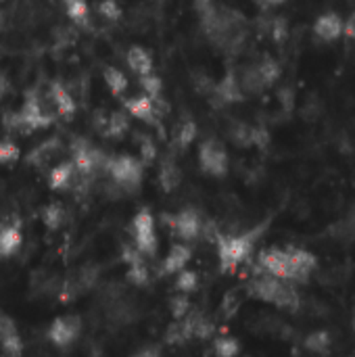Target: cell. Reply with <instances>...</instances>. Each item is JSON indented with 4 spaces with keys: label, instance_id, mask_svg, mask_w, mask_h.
<instances>
[{
    "label": "cell",
    "instance_id": "1",
    "mask_svg": "<svg viewBox=\"0 0 355 357\" xmlns=\"http://www.w3.org/2000/svg\"><path fill=\"white\" fill-rule=\"evenodd\" d=\"M316 266H318L316 255L299 247H287V249L270 247L257 255V268L262 272L291 284L308 282Z\"/></svg>",
    "mask_w": 355,
    "mask_h": 357
},
{
    "label": "cell",
    "instance_id": "2",
    "mask_svg": "<svg viewBox=\"0 0 355 357\" xmlns=\"http://www.w3.org/2000/svg\"><path fill=\"white\" fill-rule=\"evenodd\" d=\"M247 293L262 301V303H270L278 310H291L295 312L301 303L299 293L295 291V284L285 282L280 278H274L266 272L259 270V274H255L249 284H247Z\"/></svg>",
    "mask_w": 355,
    "mask_h": 357
},
{
    "label": "cell",
    "instance_id": "3",
    "mask_svg": "<svg viewBox=\"0 0 355 357\" xmlns=\"http://www.w3.org/2000/svg\"><path fill=\"white\" fill-rule=\"evenodd\" d=\"M266 224L257 226L253 230L241 232V234H228V236H218V257H220V268L224 272H232L239 266H243L249 255L255 249V243L264 234Z\"/></svg>",
    "mask_w": 355,
    "mask_h": 357
},
{
    "label": "cell",
    "instance_id": "4",
    "mask_svg": "<svg viewBox=\"0 0 355 357\" xmlns=\"http://www.w3.org/2000/svg\"><path fill=\"white\" fill-rule=\"evenodd\" d=\"M105 172L109 174V178L113 180L117 188L134 192L142 184L144 163L132 155H115V157H107Z\"/></svg>",
    "mask_w": 355,
    "mask_h": 357
},
{
    "label": "cell",
    "instance_id": "5",
    "mask_svg": "<svg viewBox=\"0 0 355 357\" xmlns=\"http://www.w3.org/2000/svg\"><path fill=\"white\" fill-rule=\"evenodd\" d=\"M52 123V115L44 111L42 102L38 100L36 94H27L25 100H23V107L19 109V113H13L10 115V128L15 130H21L23 134H29V132H36V130H42V128H48Z\"/></svg>",
    "mask_w": 355,
    "mask_h": 357
},
{
    "label": "cell",
    "instance_id": "6",
    "mask_svg": "<svg viewBox=\"0 0 355 357\" xmlns=\"http://www.w3.org/2000/svg\"><path fill=\"white\" fill-rule=\"evenodd\" d=\"M132 236H134V247L140 255L153 257L157 253L159 241H157V230H155V218L149 209H140L134 215Z\"/></svg>",
    "mask_w": 355,
    "mask_h": 357
},
{
    "label": "cell",
    "instance_id": "7",
    "mask_svg": "<svg viewBox=\"0 0 355 357\" xmlns=\"http://www.w3.org/2000/svg\"><path fill=\"white\" fill-rule=\"evenodd\" d=\"M199 163L201 169L211 176V178H224L228 174L230 167V159H228V151L226 146L216 140V138H207L201 149H199Z\"/></svg>",
    "mask_w": 355,
    "mask_h": 357
},
{
    "label": "cell",
    "instance_id": "8",
    "mask_svg": "<svg viewBox=\"0 0 355 357\" xmlns=\"http://www.w3.org/2000/svg\"><path fill=\"white\" fill-rule=\"evenodd\" d=\"M71 155H73L71 163H73V167H75V174H80V176H84V178H90V176H94L98 169H105L107 157H105L98 149H94L90 142H86V140H82V138L73 142Z\"/></svg>",
    "mask_w": 355,
    "mask_h": 357
},
{
    "label": "cell",
    "instance_id": "9",
    "mask_svg": "<svg viewBox=\"0 0 355 357\" xmlns=\"http://www.w3.org/2000/svg\"><path fill=\"white\" fill-rule=\"evenodd\" d=\"M80 335H82V318L75 314L59 316L48 328V341L61 349L73 345L80 339Z\"/></svg>",
    "mask_w": 355,
    "mask_h": 357
},
{
    "label": "cell",
    "instance_id": "10",
    "mask_svg": "<svg viewBox=\"0 0 355 357\" xmlns=\"http://www.w3.org/2000/svg\"><path fill=\"white\" fill-rule=\"evenodd\" d=\"M163 220L180 241H195L203 232V220L195 209H184L176 215H163Z\"/></svg>",
    "mask_w": 355,
    "mask_h": 357
},
{
    "label": "cell",
    "instance_id": "11",
    "mask_svg": "<svg viewBox=\"0 0 355 357\" xmlns=\"http://www.w3.org/2000/svg\"><path fill=\"white\" fill-rule=\"evenodd\" d=\"M314 33L322 42H335L343 36V17L339 13H322L314 23Z\"/></svg>",
    "mask_w": 355,
    "mask_h": 357
},
{
    "label": "cell",
    "instance_id": "12",
    "mask_svg": "<svg viewBox=\"0 0 355 357\" xmlns=\"http://www.w3.org/2000/svg\"><path fill=\"white\" fill-rule=\"evenodd\" d=\"M126 111L144 121V123H157V117H159V111H157V100L149 98L146 94H138L134 98H128L126 100Z\"/></svg>",
    "mask_w": 355,
    "mask_h": 357
},
{
    "label": "cell",
    "instance_id": "13",
    "mask_svg": "<svg viewBox=\"0 0 355 357\" xmlns=\"http://www.w3.org/2000/svg\"><path fill=\"white\" fill-rule=\"evenodd\" d=\"M21 245H23V232L17 222L0 228V259H8L17 255Z\"/></svg>",
    "mask_w": 355,
    "mask_h": 357
},
{
    "label": "cell",
    "instance_id": "14",
    "mask_svg": "<svg viewBox=\"0 0 355 357\" xmlns=\"http://www.w3.org/2000/svg\"><path fill=\"white\" fill-rule=\"evenodd\" d=\"M190 257H192L190 247L182 245V243H176L169 249V253H167V257L163 261V274H180L182 270H186Z\"/></svg>",
    "mask_w": 355,
    "mask_h": 357
},
{
    "label": "cell",
    "instance_id": "15",
    "mask_svg": "<svg viewBox=\"0 0 355 357\" xmlns=\"http://www.w3.org/2000/svg\"><path fill=\"white\" fill-rule=\"evenodd\" d=\"M50 100L61 117H71L75 113V100L69 94V90L61 82H52L50 86Z\"/></svg>",
    "mask_w": 355,
    "mask_h": 357
},
{
    "label": "cell",
    "instance_id": "16",
    "mask_svg": "<svg viewBox=\"0 0 355 357\" xmlns=\"http://www.w3.org/2000/svg\"><path fill=\"white\" fill-rule=\"evenodd\" d=\"M126 61H128V67L138 77H144V75L153 73V56L142 46H132L128 50V54H126Z\"/></svg>",
    "mask_w": 355,
    "mask_h": 357
},
{
    "label": "cell",
    "instance_id": "17",
    "mask_svg": "<svg viewBox=\"0 0 355 357\" xmlns=\"http://www.w3.org/2000/svg\"><path fill=\"white\" fill-rule=\"evenodd\" d=\"M75 176H77V174H75L73 163H71V161H63V163L54 165V167L48 172V186H50L52 190H65V188L71 186V182H73Z\"/></svg>",
    "mask_w": 355,
    "mask_h": 357
},
{
    "label": "cell",
    "instance_id": "18",
    "mask_svg": "<svg viewBox=\"0 0 355 357\" xmlns=\"http://www.w3.org/2000/svg\"><path fill=\"white\" fill-rule=\"evenodd\" d=\"M303 347L310 351V354H316V356H328L331 349H333V335L328 331H314L312 335L305 337L303 341Z\"/></svg>",
    "mask_w": 355,
    "mask_h": 357
},
{
    "label": "cell",
    "instance_id": "19",
    "mask_svg": "<svg viewBox=\"0 0 355 357\" xmlns=\"http://www.w3.org/2000/svg\"><path fill=\"white\" fill-rule=\"evenodd\" d=\"M182 182V174H180V167L174 163V161H163L161 167H159V186L165 190V192H174Z\"/></svg>",
    "mask_w": 355,
    "mask_h": 357
},
{
    "label": "cell",
    "instance_id": "20",
    "mask_svg": "<svg viewBox=\"0 0 355 357\" xmlns=\"http://www.w3.org/2000/svg\"><path fill=\"white\" fill-rule=\"evenodd\" d=\"M103 77H105V84H107V88L111 90L113 96H121L128 90V77L119 67L107 65L103 69Z\"/></svg>",
    "mask_w": 355,
    "mask_h": 357
},
{
    "label": "cell",
    "instance_id": "21",
    "mask_svg": "<svg viewBox=\"0 0 355 357\" xmlns=\"http://www.w3.org/2000/svg\"><path fill=\"white\" fill-rule=\"evenodd\" d=\"M218 94L224 102H239L243 100V88H241V79L234 73H228L220 86H218Z\"/></svg>",
    "mask_w": 355,
    "mask_h": 357
},
{
    "label": "cell",
    "instance_id": "22",
    "mask_svg": "<svg viewBox=\"0 0 355 357\" xmlns=\"http://www.w3.org/2000/svg\"><path fill=\"white\" fill-rule=\"evenodd\" d=\"M56 151H59V140L56 138H50V140H46V142H42L38 149H33L31 153H29V157H27V163L29 165H44V163H48L54 155H56Z\"/></svg>",
    "mask_w": 355,
    "mask_h": 357
},
{
    "label": "cell",
    "instance_id": "23",
    "mask_svg": "<svg viewBox=\"0 0 355 357\" xmlns=\"http://www.w3.org/2000/svg\"><path fill=\"white\" fill-rule=\"evenodd\" d=\"M213 354L216 357H239L241 356V343L236 337L220 335L213 341Z\"/></svg>",
    "mask_w": 355,
    "mask_h": 357
},
{
    "label": "cell",
    "instance_id": "24",
    "mask_svg": "<svg viewBox=\"0 0 355 357\" xmlns=\"http://www.w3.org/2000/svg\"><path fill=\"white\" fill-rule=\"evenodd\" d=\"M65 218H67V211L61 203H50L42 209V222L46 228L50 230H56L65 224Z\"/></svg>",
    "mask_w": 355,
    "mask_h": 357
},
{
    "label": "cell",
    "instance_id": "25",
    "mask_svg": "<svg viewBox=\"0 0 355 357\" xmlns=\"http://www.w3.org/2000/svg\"><path fill=\"white\" fill-rule=\"evenodd\" d=\"M65 4V13L67 17L75 23V25H86L90 19V8L86 0H63Z\"/></svg>",
    "mask_w": 355,
    "mask_h": 357
},
{
    "label": "cell",
    "instance_id": "26",
    "mask_svg": "<svg viewBox=\"0 0 355 357\" xmlns=\"http://www.w3.org/2000/svg\"><path fill=\"white\" fill-rule=\"evenodd\" d=\"M149 278H151V274H149V268L144 266L142 257H138V259H134V261L128 264V280L134 287H146L149 284Z\"/></svg>",
    "mask_w": 355,
    "mask_h": 357
},
{
    "label": "cell",
    "instance_id": "27",
    "mask_svg": "<svg viewBox=\"0 0 355 357\" xmlns=\"http://www.w3.org/2000/svg\"><path fill=\"white\" fill-rule=\"evenodd\" d=\"M130 128V121L123 113H111L109 119L105 121V134L111 136V138H119L128 132Z\"/></svg>",
    "mask_w": 355,
    "mask_h": 357
},
{
    "label": "cell",
    "instance_id": "28",
    "mask_svg": "<svg viewBox=\"0 0 355 357\" xmlns=\"http://www.w3.org/2000/svg\"><path fill=\"white\" fill-rule=\"evenodd\" d=\"M176 289L182 293V295H190L199 289V276L197 272L192 270H182L178 274V280H176Z\"/></svg>",
    "mask_w": 355,
    "mask_h": 357
},
{
    "label": "cell",
    "instance_id": "29",
    "mask_svg": "<svg viewBox=\"0 0 355 357\" xmlns=\"http://www.w3.org/2000/svg\"><path fill=\"white\" fill-rule=\"evenodd\" d=\"M140 86H142L144 94H146L149 98H153V100H159L161 94H163V82H161V77H157L155 73L140 77Z\"/></svg>",
    "mask_w": 355,
    "mask_h": 357
},
{
    "label": "cell",
    "instance_id": "30",
    "mask_svg": "<svg viewBox=\"0 0 355 357\" xmlns=\"http://www.w3.org/2000/svg\"><path fill=\"white\" fill-rule=\"evenodd\" d=\"M195 138H197V123H195L192 119H188V121H184V123L180 126L178 136H176V142H178L180 149H186V146L192 144Z\"/></svg>",
    "mask_w": 355,
    "mask_h": 357
},
{
    "label": "cell",
    "instance_id": "31",
    "mask_svg": "<svg viewBox=\"0 0 355 357\" xmlns=\"http://www.w3.org/2000/svg\"><path fill=\"white\" fill-rule=\"evenodd\" d=\"M19 157H21V151L13 140H0V165L15 163Z\"/></svg>",
    "mask_w": 355,
    "mask_h": 357
},
{
    "label": "cell",
    "instance_id": "32",
    "mask_svg": "<svg viewBox=\"0 0 355 357\" xmlns=\"http://www.w3.org/2000/svg\"><path fill=\"white\" fill-rule=\"evenodd\" d=\"M188 314H190V301H188V297H186V295L174 297V299H172V316H174L176 320H182V318H186Z\"/></svg>",
    "mask_w": 355,
    "mask_h": 357
},
{
    "label": "cell",
    "instance_id": "33",
    "mask_svg": "<svg viewBox=\"0 0 355 357\" xmlns=\"http://www.w3.org/2000/svg\"><path fill=\"white\" fill-rule=\"evenodd\" d=\"M15 337H21L19 331H17V324L6 314H0V343H4L8 339H15Z\"/></svg>",
    "mask_w": 355,
    "mask_h": 357
},
{
    "label": "cell",
    "instance_id": "34",
    "mask_svg": "<svg viewBox=\"0 0 355 357\" xmlns=\"http://www.w3.org/2000/svg\"><path fill=\"white\" fill-rule=\"evenodd\" d=\"M98 10H100L103 17H107V19H111V21H115V19L121 17V8H119V4H117L115 0H103V2L98 4Z\"/></svg>",
    "mask_w": 355,
    "mask_h": 357
},
{
    "label": "cell",
    "instance_id": "35",
    "mask_svg": "<svg viewBox=\"0 0 355 357\" xmlns=\"http://www.w3.org/2000/svg\"><path fill=\"white\" fill-rule=\"evenodd\" d=\"M140 155H142V161L144 163H151L155 159L157 151H155V144H153L151 138H142L140 140Z\"/></svg>",
    "mask_w": 355,
    "mask_h": 357
},
{
    "label": "cell",
    "instance_id": "36",
    "mask_svg": "<svg viewBox=\"0 0 355 357\" xmlns=\"http://www.w3.org/2000/svg\"><path fill=\"white\" fill-rule=\"evenodd\" d=\"M343 36L355 42V13L354 15H349V19L343 21Z\"/></svg>",
    "mask_w": 355,
    "mask_h": 357
},
{
    "label": "cell",
    "instance_id": "37",
    "mask_svg": "<svg viewBox=\"0 0 355 357\" xmlns=\"http://www.w3.org/2000/svg\"><path fill=\"white\" fill-rule=\"evenodd\" d=\"M272 36H274V40H285V36H287V23H285V19H278V21H274V27H272Z\"/></svg>",
    "mask_w": 355,
    "mask_h": 357
},
{
    "label": "cell",
    "instance_id": "38",
    "mask_svg": "<svg viewBox=\"0 0 355 357\" xmlns=\"http://www.w3.org/2000/svg\"><path fill=\"white\" fill-rule=\"evenodd\" d=\"M132 357H161V351H159V347H144L142 351H138Z\"/></svg>",
    "mask_w": 355,
    "mask_h": 357
},
{
    "label": "cell",
    "instance_id": "39",
    "mask_svg": "<svg viewBox=\"0 0 355 357\" xmlns=\"http://www.w3.org/2000/svg\"><path fill=\"white\" fill-rule=\"evenodd\" d=\"M6 92H8V82H6V75L0 73V102H2V98H4Z\"/></svg>",
    "mask_w": 355,
    "mask_h": 357
},
{
    "label": "cell",
    "instance_id": "40",
    "mask_svg": "<svg viewBox=\"0 0 355 357\" xmlns=\"http://www.w3.org/2000/svg\"><path fill=\"white\" fill-rule=\"evenodd\" d=\"M259 4H264V6H276V4H282L285 0H257Z\"/></svg>",
    "mask_w": 355,
    "mask_h": 357
},
{
    "label": "cell",
    "instance_id": "41",
    "mask_svg": "<svg viewBox=\"0 0 355 357\" xmlns=\"http://www.w3.org/2000/svg\"><path fill=\"white\" fill-rule=\"evenodd\" d=\"M352 326H354V333H355V312H354V320H352Z\"/></svg>",
    "mask_w": 355,
    "mask_h": 357
},
{
    "label": "cell",
    "instance_id": "42",
    "mask_svg": "<svg viewBox=\"0 0 355 357\" xmlns=\"http://www.w3.org/2000/svg\"><path fill=\"white\" fill-rule=\"evenodd\" d=\"M0 357H2V356H0ZM4 357H8V356H4Z\"/></svg>",
    "mask_w": 355,
    "mask_h": 357
}]
</instances>
